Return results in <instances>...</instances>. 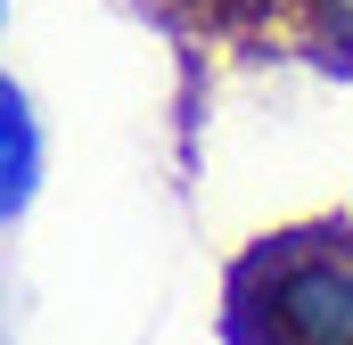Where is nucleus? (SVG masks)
<instances>
[{"instance_id": "f257e3e1", "label": "nucleus", "mask_w": 353, "mask_h": 345, "mask_svg": "<svg viewBox=\"0 0 353 345\" xmlns=\"http://www.w3.org/2000/svg\"><path fill=\"white\" fill-rule=\"evenodd\" d=\"M279 345H353V247H296L263 288Z\"/></svg>"}, {"instance_id": "f03ea898", "label": "nucleus", "mask_w": 353, "mask_h": 345, "mask_svg": "<svg viewBox=\"0 0 353 345\" xmlns=\"http://www.w3.org/2000/svg\"><path fill=\"white\" fill-rule=\"evenodd\" d=\"M33 189H41V115H33L25 83L0 75V230L25 222Z\"/></svg>"}, {"instance_id": "7ed1b4c3", "label": "nucleus", "mask_w": 353, "mask_h": 345, "mask_svg": "<svg viewBox=\"0 0 353 345\" xmlns=\"http://www.w3.org/2000/svg\"><path fill=\"white\" fill-rule=\"evenodd\" d=\"M304 8H312L321 41H337V50H353V0H304Z\"/></svg>"}, {"instance_id": "20e7f679", "label": "nucleus", "mask_w": 353, "mask_h": 345, "mask_svg": "<svg viewBox=\"0 0 353 345\" xmlns=\"http://www.w3.org/2000/svg\"><path fill=\"white\" fill-rule=\"evenodd\" d=\"M8 8H17V0H0V33H8Z\"/></svg>"}]
</instances>
